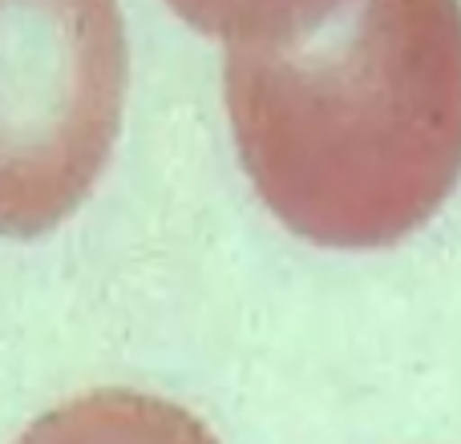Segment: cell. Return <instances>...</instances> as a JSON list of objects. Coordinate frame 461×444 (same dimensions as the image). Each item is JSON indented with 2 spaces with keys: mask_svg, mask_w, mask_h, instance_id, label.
I'll return each mask as SVG.
<instances>
[{
  "mask_svg": "<svg viewBox=\"0 0 461 444\" xmlns=\"http://www.w3.org/2000/svg\"><path fill=\"white\" fill-rule=\"evenodd\" d=\"M191 29H199L203 37L230 40L243 29L259 24L263 16H271L276 8H284L287 0H167Z\"/></svg>",
  "mask_w": 461,
  "mask_h": 444,
  "instance_id": "4",
  "label": "cell"
},
{
  "mask_svg": "<svg viewBox=\"0 0 461 444\" xmlns=\"http://www.w3.org/2000/svg\"><path fill=\"white\" fill-rule=\"evenodd\" d=\"M16 444H219V437L175 400L134 388H97L49 408Z\"/></svg>",
  "mask_w": 461,
  "mask_h": 444,
  "instance_id": "3",
  "label": "cell"
},
{
  "mask_svg": "<svg viewBox=\"0 0 461 444\" xmlns=\"http://www.w3.org/2000/svg\"><path fill=\"white\" fill-rule=\"evenodd\" d=\"M223 45L239 162L292 235L376 251L446 207L461 178V0H287Z\"/></svg>",
  "mask_w": 461,
  "mask_h": 444,
  "instance_id": "1",
  "label": "cell"
},
{
  "mask_svg": "<svg viewBox=\"0 0 461 444\" xmlns=\"http://www.w3.org/2000/svg\"><path fill=\"white\" fill-rule=\"evenodd\" d=\"M126 77L118 0H0V238L45 235L94 194Z\"/></svg>",
  "mask_w": 461,
  "mask_h": 444,
  "instance_id": "2",
  "label": "cell"
}]
</instances>
